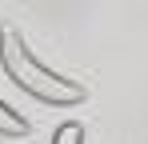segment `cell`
<instances>
[{"mask_svg":"<svg viewBox=\"0 0 148 144\" xmlns=\"http://www.w3.org/2000/svg\"><path fill=\"white\" fill-rule=\"evenodd\" d=\"M0 68L8 72V80L20 92H28L32 100H40L48 108H72V104H84L88 100V88L84 84H76L68 76L52 72L44 60H36L12 24H0Z\"/></svg>","mask_w":148,"mask_h":144,"instance_id":"6da1fadb","label":"cell"},{"mask_svg":"<svg viewBox=\"0 0 148 144\" xmlns=\"http://www.w3.org/2000/svg\"><path fill=\"white\" fill-rule=\"evenodd\" d=\"M32 132V124H28L12 104H4L0 100V136H8V140H20V136H28Z\"/></svg>","mask_w":148,"mask_h":144,"instance_id":"7a4b0ae2","label":"cell"},{"mask_svg":"<svg viewBox=\"0 0 148 144\" xmlns=\"http://www.w3.org/2000/svg\"><path fill=\"white\" fill-rule=\"evenodd\" d=\"M52 144H84V128H80L76 120H68V124H60V128L52 132Z\"/></svg>","mask_w":148,"mask_h":144,"instance_id":"3957f363","label":"cell"}]
</instances>
